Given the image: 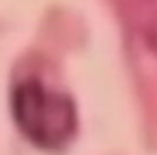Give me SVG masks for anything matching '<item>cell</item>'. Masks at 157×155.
<instances>
[{"label":"cell","mask_w":157,"mask_h":155,"mask_svg":"<svg viewBox=\"0 0 157 155\" xmlns=\"http://www.w3.org/2000/svg\"><path fill=\"white\" fill-rule=\"evenodd\" d=\"M11 112L17 129L45 151H60L78 131L73 99L39 78H26L13 86Z\"/></svg>","instance_id":"cell-1"},{"label":"cell","mask_w":157,"mask_h":155,"mask_svg":"<svg viewBox=\"0 0 157 155\" xmlns=\"http://www.w3.org/2000/svg\"><path fill=\"white\" fill-rule=\"evenodd\" d=\"M133 15L140 17V26L148 33V37L157 35V0H125Z\"/></svg>","instance_id":"cell-2"}]
</instances>
